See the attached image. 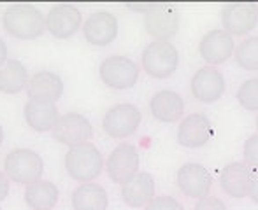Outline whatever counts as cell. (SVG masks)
I'll return each instance as SVG.
<instances>
[{
    "label": "cell",
    "mask_w": 258,
    "mask_h": 210,
    "mask_svg": "<svg viewBox=\"0 0 258 210\" xmlns=\"http://www.w3.org/2000/svg\"><path fill=\"white\" fill-rule=\"evenodd\" d=\"M121 198L128 207H146L155 198V179L151 173L139 172L130 182L121 186Z\"/></svg>",
    "instance_id": "cell-19"
},
{
    "label": "cell",
    "mask_w": 258,
    "mask_h": 210,
    "mask_svg": "<svg viewBox=\"0 0 258 210\" xmlns=\"http://www.w3.org/2000/svg\"><path fill=\"white\" fill-rule=\"evenodd\" d=\"M58 118V107L51 102L41 100H28L25 103V119L27 125L35 132H49L54 128Z\"/></svg>",
    "instance_id": "cell-21"
},
{
    "label": "cell",
    "mask_w": 258,
    "mask_h": 210,
    "mask_svg": "<svg viewBox=\"0 0 258 210\" xmlns=\"http://www.w3.org/2000/svg\"><path fill=\"white\" fill-rule=\"evenodd\" d=\"M58 187L49 180H37L25 189V201L34 210H51L58 203Z\"/></svg>",
    "instance_id": "cell-24"
},
{
    "label": "cell",
    "mask_w": 258,
    "mask_h": 210,
    "mask_svg": "<svg viewBox=\"0 0 258 210\" xmlns=\"http://www.w3.org/2000/svg\"><path fill=\"white\" fill-rule=\"evenodd\" d=\"M144 210H184V208L174 196L163 194V196H155L153 200L144 207Z\"/></svg>",
    "instance_id": "cell-28"
},
{
    "label": "cell",
    "mask_w": 258,
    "mask_h": 210,
    "mask_svg": "<svg viewBox=\"0 0 258 210\" xmlns=\"http://www.w3.org/2000/svg\"><path fill=\"white\" fill-rule=\"evenodd\" d=\"M9 194V177L4 172H0V201Z\"/></svg>",
    "instance_id": "cell-31"
},
{
    "label": "cell",
    "mask_w": 258,
    "mask_h": 210,
    "mask_svg": "<svg viewBox=\"0 0 258 210\" xmlns=\"http://www.w3.org/2000/svg\"><path fill=\"white\" fill-rule=\"evenodd\" d=\"M83 35L92 46L111 44L118 35V20L107 11H97L83 23Z\"/></svg>",
    "instance_id": "cell-16"
},
{
    "label": "cell",
    "mask_w": 258,
    "mask_h": 210,
    "mask_svg": "<svg viewBox=\"0 0 258 210\" xmlns=\"http://www.w3.org/2000/svg\"><path fill=\"white\" fill-rule=\"evenodd\" d=\"M213 123L206 114H190L177 126V142L188 149H199L213 139Z\"/></svg>",
    "instance_id": "cell-12"
},
{
    "label": "cell",
    "mask_w": 258,
    "mask_h": 210,
    "mask_svg": "<svg viewBox=\"0 0 258 210\" xmlns=\"http://www.w3.org/2000/svg\"><path fill=\"white\" fill-rule=\"evenodd\" d=\"M156 6V4H126V7H128L130 11H136V13H150L151 9Z\"/></svg>",
    "instance_id": "cell-32"
},
{
    "label": "cell",
    "mask_w": 258,
    "mask_h": 210,
    "mask_svg": "<svg viewBox=\"0 0 258 210\" xmlns=\"http://www.w3.org/2000/svg\"><path fill=\"white\" fill-rule=\"evenodd\" d=\"M4 28L13 37L30 41L44 34L46 16L30 4H14L4 13Z\"/></svg>",
    "instance_id": "cell-1"
},
{
    "label": "cell",
    "mask_w": 258,
    "mask_h": 210,
    "mask_svg": "<svg viewBox=\"0 0 258 210\" xmlns=\"http://www.w3.org/2000/svg\"><path fill=\"white\" fill-rule=\"evenodd\" d=\"M65 170L74 180L86 184L102 173L104 156L93 144L85 142L79 146L69 147L65 154Z\"/></svg>",
    "instance_id": "cell-2"
},
{
    "label": "cell",
    "mask_w": 258,
    "mask_h": 210,
    "mask_svg": "<svg viewBox=\"0 0 258 210\" xmlns=\"http://www.w3.org/2000/svg\"><path fill=\"white\" fill-rule=\"evenodd\" d=\"M141 63L148 75L155 79H167L176 72L179 63V53L172 42L153 41L144 48Z\"/></svg>",
    "instance_id": "cell-4"
},
{
    "label": "cell",
    "mask_w": 258,
    "mask_h": 210,
    "mask_svg": "<svg viewBox=\"0 0 258 210\" xmlns=\"http://www.w3.org/2000/svg\"><path fill=\"white\" fill-rule=\"evenodd\" d=\"M253 168L244 161H234L223 166L220 173V186L228 196L244 198L249 194Z\"/></svg>",
    "instance_id": "cell-17"
},
{
    "label": "cell",
    "mask_w": 258,
    "mask_h": 210,
    "mask_svg": "<svg viewBox=\"0 0 258 210\" xmlns=\"http://www.w3.org/2000/svg\"><path fill=\"white\" fill-rule=\"evenodd\" d=\"M235 60L244 70H258V35L248 37L235 46Z\"/></svg>",
    "instance_id": "cell-25"
},
{
    "label": "cell",
    "mask_w": 258,
    "mask_h": 210,
    "mask_svg": "<svg viewBox=\"0 0 258 210\" xmlns=\"http://www.w3.org/2000/svg\"><path fill=\"white\" fill-rule=\"evenodd\" d=\"M28 81V70L23 63L18 60H7L0 67V91L6 95H16L23 88H27Z\"/></svg>",
    "instance_id": "cell-23"
},
{
    "label": "cell",
    "mask_w": 258,
    "mask_h": 210,
    "mask_svg": "<svg viewBox=\"0 0 258 210\" xmlns=\"http://www.w3.org/2000/svg\"><path fill=\"white\" fill-rule=\"evenodd\" d=\"M151 114L162 123H176L184 114V102L179 93L172 89H162L150 102Z\"/></svg>",
    "instance_id": "cell-20"
},
{
    "label": "cell",
    "mask_w": 258,
    "mask_h": 210,
    "mask_svg": "<svg viewBox=\"0 0 258 210\" xmlns=\"http://www.w3.org/2000/svg\"><path fill=\"white\" fill-rule=\"evenodd\" d=\"M0 210H2V207H0Z\"/></svg>",
    "instance_id": "cell-36"
},
{
    "label": "cell",
    "mask_w": 258,
    "mask_h": 210,
    "mask_svg": "<svg viewBox=\"0 0 258 210\" xmlns=\"http://www.w3.org/2000/svg\"><path fill=\"white\" fill-rule=\"evenodd\" d=\"M107 203V193L100 184L86 182L72 191V207H74V210H105Z\"/></svg>",
    "instance_id": "cell-22"
},
{
    "label": "cell",
    "mask_w": 258,
    "mask_h": 210,
    "mask_svg": "<svg viewBox=\"0 0 258 210\" xmlns=\"http://www.w3.org/2000/svg\"><path fill=\"white\" fill-rule=\"evenodd\" d=\"M2 142H4V128H2V125H0V146H2Z\"/></svg>",
    "instance_id": "cell-34"
},
{
    "label": "cell",
    "mask_w": 258,
    "mask_h": 210,
    "mask_svg": "<svg viewBox=\"0 0 258 210\" xmlns=\"http://www.w3.org/2000/svg\"><path fill=\"white\" fill-rule=\"evenodd\" d=\"M99 75L105 86L112 89H128L139 79V67L126 56H109L100 63Z\"/></svg>",
    "instance_id": "cell-5"
},
{
    "label": "cell",
    "mask_w": 258,
    "mask_h": 210,
    "mask_svg": "<svg viewBox=\"0 0 258 210\" xmlns=\"http://www.w3.org/2000/svg\"><path fill=\"white\" fill-rule=\"evenodd\" d=\"M195 210H228L227 205L216 196H206L202 200L197 201L195 205Z\"/></svg>",
    "instance_id": "cell-29"
},
{
    "label": "cell",
    "mask_w": 258,
    "mask_h": 210,
    "mask_svg": "<svg viewBox=\"0 0 258 210\" xmlns=\"http://www.w3.org/2000/svg\"><path fill=\"white\" fill-rule=\"evenodd\" d=\"M7 61V46H6V41L0 39V67Z\"/></svg>",
    "instance_id": "cell-33"
},
{
    "label": "cell",
    "mask_w": 258,
    "mask_h": 210,
    "mask_svg": "<svg viewBox=\"0 0 258 210\" xmlns=\"http://www.w3.org/2000/svg\"><path fill=\"white\" fill-rule=\"evenodd\" d=\"M42 172H44V161L35 151L21 147V149H13L6 154L4 173L14 182L30 186L41 180Z\"/></svg>",
    "instance_id": "cell-3"
},
{
    "label": "cell",
    "mask_w": 258,
    "mask_h": 210,
    "mask_svg": "<svg viewBox=\"0 0 258 210\" xmlns=\"http://www.w3.org/2000/svg\"><path fill=\"white\" fill-rule=\"evenodd\" d=\"M256 9H258V6H256Z\"/></svg>",
    "instance_id": "cell-37"
},
{
    "label": "cell",
    "mask_w": 258,
    "mask_h": 210,
    "mask_svg": "<svg viewBox=\"0 0 258 210\" xmlns=\"http://www.w3.org/2000/svg\"><path fill=\"white\" fill-rule=\"evenodd\" d=\"M93 130L90 121L83 114L78 112H67L58 118L56 125L53 128V137L60 144L69 147L85 144L92 139Z\"/></svg>",
    "instance_id": "cell-8"
},
{
    "label": "cell",
    "mask_w": 258,
    "mask_h": 210,
    "mask_svg": "<svg viewBox=\"0 0 258 210\" xmlns=\"http://www.w3.org/2000/svg\"><path fill=\"white\" fill-rule=\"evenodd\" d=\"M225 77L216 67H202L194 74L190 82L191 95L202 103H213L225 93Z\"/></svg>",
    "instance_id": "cell-11"
},
{
    "label": "cell",
    "mask_w": 258,
    "mask_h": 210,
    "mask_svg": "<svg viewBox=\"0 0 258 210\" xmlns=\"http://www.w3.org/2000/svg\"><path fill=\"white\" fill-rule=\"evenodd\" d=\"M249 198H251L255 203H258V170H253L251 175V187H249Z\"/></svg>",
    "instance_id": "cell-30"
},
{
    "label": "cell",
    "mask_w": 258,
    "mask_h": 210,
    "mask_svg": "<svg viewBox=\"0 0 258 210\" xmlns=\"http://www.w3.org/2000/svg\"><path fill=\"white\" fill-rule=\"evenodd\" d=\"M141 111L132 103H118L107 109L102 119V128L111 139H126L141 125Z\"/></svg>",
    "instance_id": "cell-6"
},
{
    "label": "cell",
    "mask_w": 258,
    "mask_h": 210,
    "mask_svg": "<svg viewBox=\"0 0 258 210\" xmlns=\"http://www.w3.org/2000/svg\"><path fill=\"white\" fill-rule=\"evenodd\" d=\"M139 153L132 144H119L105 161V170L112 182L125 186L139 173Z\"/></svg>",
    "instance_id": "cell-7"
},
{
    "label": "cell",
    "mask_w": 258,
    "mask_h": 210,
    "mask_svg": "<svg viewBox=\"0 0 258 210\" xmlns=\"http://www.w3.org/2000/svg\"><path fill=\"white\" fill-rule=\"evenodd\" d=\"M258 23V9L253 4H228L221 9L223 30L234 35H248Z\"/></svg>",
    "instance_id": "cell-13"
},
{
    "label": "cell",
    "mask_w": 258,
    "mask_h": 210,
    "mask_svg": "<svg viewBox=\"0 0 258 210\" xmlns=\"http://www.w3.org/2000/svg\"><path fill=\"white\" fill-rule=\"evenodd\" d=\"M63 93V82L61 77H58L54 72L41 70L30 77L27 84L28 100H41V102L54 103L58 98H61Z\"/></svg>",
    "instance_id": "cell-18"
},
{
    "label": "cell",
    "mask_w": 258,
    "mask_h": 210,
    "mask_svg": "<svg viewBox=\"0 0 258 210\" xmlns=\"http://www.w3.org/2000/svg\"><path fill=\"white\" fill-rule=\"evenodd\" d=\"M237 100L242 109L258 112V77H249L239 86Z\"/></svg>",
    "instance_id": "cell-26"
},
{
    "label": "cell",
    "mask_w": 258,
    "mask_h": 210,
    "mask_svg": "<svg viewBox=\"0 0 258 210\" xmlns=\"http://www.w3.org/2000/svg\"><path fill=\"white\" fill-rule=\"evenodd\" d=\"M234 37L223 28L221 30H209L206 35H202L201 44H199V53H201L202 60L209 63V67L225 63L234 54Z\"/></svg>",
    "instance_id": "cell-14"
},
{
    "label": "cell",
    "mask_w": 258,
    "mask_h": 210,
    "mask_svg": "<svg viewBox=\"0 0 258 210\" xmlns=\"http://www.w3.org/2000/svg\"><path fill=\"white\" fill-rule=\"evenodd\" d=\"M211 186H213V177L201 163H184L177 170V187L184 196L202 200L209 196Z\"/></svg>",
    "instance_id": "cell-10"
},
{
    "label": "cell",
    "mask_w": 258,
    "mask_h": 210,
    "mask_svg": "<svg viewBox=\"0 0 258 210\" xmlns=\"http://www.w3.org/2000/svg\"><path fill=\"white\" fill-rule=\"evenodd\" d=\"M81 13L72 4H56L46 16V28L56 39H71L81 27Z\"/></svg>",
    "instance_id": "cell-15"
},
{
    "label": "cell",
    "mask_w": 258,
    "mask_h": 210,
    "mask_svg": "<svg viewBox=\"0 0 258 210\" xmlns=\"http://www.w3.org/2000/svg\"><path fill=\"white\" fill-rule=\"evenodd\" d=\"M144 28L153 41L170 42L179 28V14L170 6H156L144 14Z\"/></svg>",
    "instance_id": "cell-9"
},
{
    "label": "cell",
    "mask_w": 258,
    "mask_h": 210,
    "mask_svg": "<svg viewBox=\"0 0 258 210\" xmlns=\"http://www.w3.org/2000/svg\"><path fill=\"white\" fill-rule=\"evenodd\" d=\"M242 156H244V163H248L253 170H258V133L246 139Z\"/></svg>",
    "instance_id": "cell-27"
},
{
    "label": "cell",
    "mask_w": 258,
    "mask_h": 210,
    "mask_svg": "<svg viewBox=\"0 0 258 210\" xmlns=\"http://www.w3.org/2000/svg\"><path fill=\"white\" fill-rule=\"evenodd\" d=\"M255 126H256V132H258V116H256V121H255Z\"/></svg>",
    "instance_id": "cell-35"
}]
</instances>
